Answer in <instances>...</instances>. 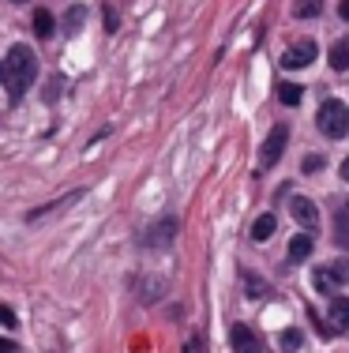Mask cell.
<instances>
[{
	"instance_id": "6da1fadb",
	"label": "cell",
	"mask_w": 349,
	"mask_h": 353,
	"mask_svg": "<svg viewBox=\"0 0 349 353\" xmlns=\"http://www.w3.org/2000/svg\"><path fill=\"white\" fill-rule=\"evenodd\" d=\"M4 87H8V98L12 102H23V94H27V87L34 83L38 75V57L30 46H12V53H8L4 61Z\"/></svg>"
},
{
	"instance_id": "7a4b0ae2",
	"label": "cell",
	"mask_w": 349,
	"mask_h": 353,
	"mask_svg": "<svg viewBox=\"0 0 349 353\" xmlns=\"http://www.w3.org/2000/svg\"><path fill=\"white\" fill-rule=\"evenodd\" d=\"M315 124H319V132L327 139H342L346 132H349V105L342 102V98H327V102L319 105Z\"/></svg>"
},
{
	"instance_id": "3957f363",
	"label": "cell",
	"mask_w": 349,
	"mask_h": 353,
	"mask_svg": "<svg viewBox=\"0 0 349 353\" xmlns=\"http://www.w3.org/2000/svg\"><path fill=\"white\" fill-rule=\"evenodd\" d=\"M315 53H319V49H315L312 38H297L293 46L282 53V68H308V64L315 61Z\"/></svg>"
},
{
	"instance_id": "277c9868",
	"label": "cell",
	"mask_w": 349,
	"mask_h": 353,
	"mask_svg": "<svg viewBox=\"0 0 349 353\" xmlns=\"http://www.w3.org/2000/svg\"><path fill=\"white\" fill-rule=\"evenodd\" d=\"M286 139H289V128H286V124H274L271 136L263 139V150H260V165H263V170H271V165L282 158V150H286Z\"/></svg>"
},
{
	"instance_id": "5b68a950",
	"label": "cell",
	"mask_w": 349,
	"mask_h": 353,
	"mask_svg": "<svg viewBox=\"0 0 349 353\" xmlns=\"http://www.w3.org/2000/svg\"><path fill=\"white\" fill-rule=\"evenodd\" d=\"M229 339H233V353H260V334L248 323H237Z\"/></svg>"
},
{
	"instance_id": "8992f818",
	"label": "cell",
	"mask_w": 349,
	"mask_h": 353,
	"mask_svg": "<svg viewBox=\"0 0 349 353\" xmlns=\"http://www.w3.org/2000/svg\"><path fill=\"white\" fill-rule=\"evenodd\" d=\"M289 214H293L297 222L304 225V230H315V222H319V211H315V203H312V199H304V196H297L293 203H289Z\"/></svg>"
},
{
	"instance_id": "52a82bcc",
	"label": "cell",
	"mask_w": 349,
	"mask_h": 353,
	"mask_svg": "<svg viewBox=\"0 0 349 353\" xmlns=\"http://www.w3.org/2000/svg\"><path fill=\"white\" fill-rule=\"evenodd\" d=\"M312 248H315V241L308 233H297V237L289 241V263H304V259L312 256Z\"/></svg>"
},
{
	"instance_id": "ba28073f",
	"label": "cell",
	"mask_w": 349,
	"mask_h": 353,
	"mask_svg": "<svg viewBox=\"0 0 349 353\" xmlns=\"http://www.w3.org/2000/svg\"><path fill=\"white\" fill-rule=\"evenodd\" d=\"M330 327L335 331H349V297L330 301Z\"/></svg>"
},
{
	"instance_id": "9c48e42d",
	"label": "cell",
	"mask_w": 349,
	"mask_h": 353,
	"mask_svg": "<svg viewBox=\"0 0 349 353\" xmlns=\"http://www.w3.org/2000/svg\"><path fill=\"white\" fill-rule=\"evenodd\" d=\"M274 230H278V218H274V214H260L252 222V241H267Z\"/></svg>"
},
{
	"instance_id": "30bf717a",
	"label": "cell",
	"mask_w": 349,
	"mask_h": 353,
	"mask_svg": "<svg viewBox=\"0 0 349 353\" xmlns=\"http://www.w3.org/2000/svg\"><path fill=\"white\" fill-rule=\"evenodd\" d=\"M173 233H177V222H173V218H165V222H158L154 230H151V245H169Z\"/></svg>"
},
{
	"instance_id": "8fae6325",
	"label": "cell",
	"mask_w": 349,
	"mask_h": 353,
	"mask_svg": "<svg viewBox=\"0 0 349 353\" xmlns=\"http://www.w3.org/2000/svg\"><path fill=\"white\" fill-rule=\"evenodd\" d=\"M330 68L335 72L349 68V41H335V46H330Z\"/></svg>"
},
{
	"instance_id": "7c38bea8",
	"label": "cell",
	"mask_w": 349,
	"mask_h": 353,
	"mask_svg": "<svg viewBox=\"0 0 349 353\" xmlns=\"http://www.w3.org/2000/svg\"><path fill=\"white\" fill-rule=\"evenodd\" d=\"M323 12V0H293V15L297 19H315Z\"/></svg>"
},
{
	"instance_id": "4fadbf2b",
	"label": "cell",
	"mask_w": 349,
	"mask_h": 353,
	"mask_svg": "<svg viewBox=\"0 0 349 353\" xmlns=\"http://www.w3.org/2000/svg\"><path fill=\"white\" fill-rule=\"evenodd\" d=\"M278 98H282V105H301V98H304L301 83H282V87H278Z\"/></svg>"
},
{
	"instance_id": "5bb4252c",
	"label": "cell",
	"mask_w": 349,
	"mask_h": 353,
	"mask_svg": "<svg viewBox=\"0 0 349 353\" xmlns=\"http://www.w3.org/2000/svg\"><path fill=\"white\" fill-rule=\"evenodd\" d=\"M327 274H330V282H335V285H346L349 282V259H330Z\"/></svg>"
},
{
	"instance_id": "9a60e30c",
	"label": "cell",
	"mask_w": 349,
	"mask_h": 353,
	"mask_svg": "<svg viewBox=\"0 0 349 353\" xmlns=\"http://www.w3.org/2000/svg\"><path fill=\"white\" fill-rule=\"evenodd\" d=\"M83 19H87V8L76 4V8L68 12V19H64V30H68V34H79V30H83Z\"/></svg>"
},
{
	"instance_id": "2e32d148",
	"label": "cell",
	"mask_w": 349,
	"mask_h": 353,
	"mask_svg": "<svg viewBox=\"0 0 349 353\" xmlns=\"http://www.w3.org/2000/svg\"><path fill=\"white\" fill-rule=\"evenodd\" d=\"M34 34H38V38H49V34H53V15H49L45 8H38V12H34Z\"/></svg>"
},
{
	"instance_id": "e0dca14e",
	"label": "cell",
	"mask_w": 349,
	"mask_h": 353,
	"mask_svg": "<svg viewBox=\"0 0 349 353\" xmlns=\"http://www.w3.org/2000/svg\"><path fill=\"white\" fill-rule=\"evenodd\" d=\"M312 285H315L319 293H330V290H335V282H330L327 267H315V271H312Z\"/></svg>"
},
{
	"instance_id": "ac0fdd59",
	"label": "cell",
	"mask_w": 349,
	"mask_h": 353,
	"mask_svg": "<svg viewBox=\"0 0 349 353\" xmlns=\"http://www.w3.org/2000/svg\"><path fill=\"white\" fill-rule=\"evenodd\" d=\"M346 225H349V203H342V207H338V245H346V241H349V230H346Z\"/></svg>"
},
{
	"instance_id": "d6986e66",
	"label": "cell",
	"mask_w": 349,
	"mask_h": 353,
	"mask_svg": "<svg viewBox=\"0 0 349 353\" xmlns=\"http://www.w3.org/2000/svg\"><path fill=\"white\" fill-rule=\"evenodd\" d=\"M278 346H282V350H297V346H301V331H297V327H289V331H282Z\"/></svg>"
},
{
	"instance_id": "ffe728a7",
	"label": "cell",
	"mask_w": 349,
	"mask_h": 353,
	"mask_svg": "<svg viewBox=\"0 0 349 353\" xmlns=\"http://www.w3.org/2000/svg\"><path fill=\"white\" fill-rule=\"evenodd\" d=\"M312 170H323V158H319V154H308V158H304V173H312Z\"/></svg>"
},
{
	"instance_id": "44dd1931",
	"label": "cell",
	"mask_w": 349,
	"mask_h": 353,
	"mask_svg": "<svg viewBox=\"0 0 349 353\" xmlns=\"http://www.w3.org/2000/svg\"><path fill=\"white\" fill-rule=\"evenodd\" d=\"M0 323H8V327H15V312L8 305H0Z\"/></svg>"
},
{
	"instance_id": "7402d4cb",
	"label": "cell",
	"mask_w": 349,
	"mask_h": 353,
	"mask_svg": "<svg viewBox=\"0 0 349 353\" xmlns=\"http://www.w3.org/2000/svg\"><path fill=\"white\" fill-rule=\"evenodd\" d=\"M0 353H15V346H12V339H0Z\"/></svg>"
},
{
	"instance_id": "603a6c76",
	"label": "cell",
	"mask_w": 349,
	"mask_h": 353,
	"mask_svg": "<svg viewBox=\"0 0 349 353\" xmlns=\"http://www.w3.org/2000/svg\"><path fill=\"white\" fill-rule=\"evenodd\" d=\"M338 15H342V19L349 23V0H342V8H338Z\"/></svg>"
},
{
	"instance_id": "cb8c5ba5",
	"label": "cell",
	"mask_w": 349,
	"mask_h": 353,
	"mask_svg": "<svg viewBox=\"0 0 349 353\" xmlns=\"http://www.w3.org/2000/svg\"><path fill=\"white\" fill-rule=\"evenodd\" d=\"M342 181L349 184V158H346V162H342Z\"/></svg>"
},
{
	"instance_id": "d4e9b609",
	"label": "cell",
	"mask_w": 349,
	"mask_h": 353,
	"mask_svg": "<svg viewBox=\"0 0 349 353\" xmlns=\"http://www.w3.org/2000/svg\"><path fill=\"white\" fill-rule=\"evenodd\" d=\"M12 4H27V0H12Z\"/></svg>"
}]
</instances>
